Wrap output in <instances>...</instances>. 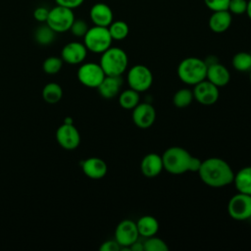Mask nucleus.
Masks as SVG:
<instances>
[{
	"instance_id": "obj_1",
	"label": "nucleus",
	"mask_w": 251,
	"mask_h": 251,
	"mask_svg": "<svg viewBox=\"0 0 251 251\" xmlns=\"http://www.w3.org/2000/svg\"><path fill=\"white\" fill-rule=\"evenodd\" d=\"M197 173L201 180L211 187L226 186L232 183L234 176L229 164L218 157H211L202 161Z\"/></svg>"
},
{
	"instance_id": "obj_2",
	"label": "nucleus",
	"mask_w": 251,
	"mask_h": 251,
	"mask_svg": "<svg viewBox=\"0 0 251 251\" xmlns=\"http://www.w3.org/2000/svg\"><path fill=\"white\" fill-rule=\"evenodd\" d=\"M164 170L172 175H182L187 172H198L201 160L192 156L185 148L172 146L162 155Z\"/></svg>"
},
{
	"instance_id": "obj_6",
	"label": "nucleus",
	"mask_w": 251,
	"mask_h": 251,
	"mask_svg": "<svg viewBox=\"0 0 251 251\" xmlns=\"http://www.w3.org/2000/svg\"><path fill=\"white\" fill-rule=\"evenodd\" d=\"M75 19L73 9L57 5L49 10L46 24L56 33H61L70 30Z\"/></svg>"
},
{
	"instance_id": "obj_17",
	"label": "nucleus",
	"mask_w": 251,
	"mask_h": 251,
	"mask_svg": "<svg viewBox=\"0 0 251 251\" xmlns=\"http://www.w3.org/2000/svg\"><path fill=\"white\" fill-rule=\"evenodd\" d=\"M83 174L92 179H99L106 176L108 167L104 160L98 157H90L81 163Z\"/></svg>"
},
{
	"instance_id": "obj_29",
	"label": "nucleus",
	"mask_w": 251,
	"mask_h": 251,
	"mask_svg": "<svg viewBox=\"0 0 251 251\" xmlns=\"http://www.w3.org/2000/svg\"><path fill=\"white\" fill-rule=\"evenodd\" d=\"M63 63L64 61L62 60L61 57H55V56L48 57L44 60L42 64L43 72L47 75H56L61 71L63 67Z\"/></svg>"
},
{
	"instance_id": "obj_11",
	"label": "nucleus",
	"mask_w": 251,
	"mask_h": 251,
	"mask_svg": "<svg viewBox=\"0 0 251 251\" xmlns=\"http://www.w3.org/2000/svg\"><path fill=\"white\" fill-rule=\"evenodd\" d=\"M193 96L199 104L205 106L214 105L220 96L219 87L210 82L208 79H204L195 85H193Z\"/></svg>"
},
{
	"instance_id": "obj_9",
	"label": "nucleus",
	"mask_w": 251,
	"mask_h": 251,
	"mask_svg": "<svg viewBox=\"0 0 251 251\" xmlns=\"http://www.w3.org/2000/svg\"><path fill=\"white\" fill-rule=\"evenodd\" d=\"M76 75L82 85L89 88H97L106 75L99 64L88 62L80 65Z\"/></svg>"
},
{
	"instance_id": "obj_37",
	"label": "nucleus",
	"mask_w": 251,
	"mask_h": 251,
	"mask_svg": "<svg viewBox=\"0 0 251 251\" xmlns=\"http://www.w3.org/2000/svg\"><path fill=\"white\" fill-rule=\"evenodd\" d=\"M128 250H131V251H144L143 242H139L138 240H136L135 242H133V243L128 247Z\"/></svg>"
},
{
	"instance_id": "obj_5",
	"label": "nucleus",
	"mask_w": 251,
	"mask_h": 251,
	"mask_svg": "<svg viewBox=\"0 0 251 251\" xmlns=\"http://www.w3.org/2000/svg\"><path fill=\"white\" fill-rule=\"evenodd\" d=\"M112 37L108 27L93 25L89 27L83 36V44L86 49L93 53L101 54L112 45Z\"/></svg>"
},
{
	"instance_id": "obj_21",
	"label": "nucleus",
	"mask_w": 251,
	"mask_h": 251,
	"mask_svg": "<svg viewBox=\"0 0 251 251\" xmlns=\"http://www.w3.org/2000/svg\"><path fill=\"white\" fill-rule=\"evenodd\" d=\"M136 226L139 236H142L144 238L156 235L159 230V223L157 219L150 215L142 216L141 218H139L136 222Z\"/></svg>"
},
{
	"instance_id": "obj_3",
	"label": "nucleus",
	"mask_w": 251,
	"mask_h": 251,
	"mask_svg": "<svg viewBox=\"0 0 251 251\" xmlns=\"http://www.w3.org/2000/svg\"><path fill=\"white\" fill-rule=\"evenodd\" d=\"M207 64L197 57H187L177 66V76L185 84L195 85L204 80L207 74Z\"/></svg>"
},
{
	"instance_id": "obj_4",
	"label": "nucleus",
	"mask_w": 251,
	"mask_h": 251,
	"mask_svg": "<svg viewBox=\"0 0 251 251\" xmlns=\"http://www.w3.org/2000/svg\"><path fill=\"white\" fill-rule=\"evenodd\" d=\"M99 65L106 75H122L127 69L128 58L125 50L111 46L101 53Z\"/></svg>"
},
{
	"instance_id": "obj_16",
	"label": "nucleus",
	"mask_w": 251,
	"mask_h": 251,
	"mask_svg": "<svg viewBox=\"0 0 251 251\" xmlns=\"http://www.w3.org/2000/svg\"><path fill=\"white\" fill-rule=\"evenodd\" d=\"M89 17L94 25L108 27L114 21V14L109 5L105 3H95L90 11Z\"/></svg>"
},
{
	"instance_id": "obj_31",
	"label": "nucleus",
	"mask_w": 251,
	"mask_h": 251,
	"mask_svg": "<svg viewBox=\"0 0 251 251\" xmlns=\"http://www.w3.org/2000/svg\"><path fill=\"white\" fill-rule=\"evenodd\" d=\"M89 26L87 23L82 19H75L70 30L73 33V35L76 37H83L85 33L87 32Z\"/></svg>"
},
{
	"instance_id": "obj_35",
	"label": "nucleus",
	"mask_w": 251,
	"mask_h": 251,
	"mask_svg": "<svg viewBox=\"0 0 251 251\" xmlns=\"http://www.w3.org/2000/svg\"><path fill=\"white\" fill-rule=\"evenodd\" d=\"M100 251H119L121 249L120 244L114 240H106L100 246Z\"/></svg>"
},
{
	"instance_id": "obj_25",
	"label": "nucleus",
	"mask_w": 251,
	"mask_h": 251,
	"mask_svg": "<svg viewBox=\"0 0 251 251\" xmlns=\"http://www.w3.org/2000/svg\"><path fill=\"white\" fill-rule=\"evenodd\" d=\"M55 38L56 32L46 23H43L34 31V39L39 45H50Z\"/></svg>"
},
{
	"instance_id": "obj_39",
	"label": "nucleus",
	"mask_w": 251,
	"mask_h": 251,
	"mask_svg": "<svg viewBox=\"0 0 251 251\" xmlns=\"http://www.w3.org/2000/svg\"><path fill=\"white\" fill-rule=\"evenodd\" d=\"M64 123L65 124H74L73 123V119L71 117H67L65 120H64Z\"/></svg>"
},
{
	"instance_id": "obj_34",
	"label": "nucleus",
	"mask_w": 251,
	"mask_h": 251,
	"mask_svg": "<svg viewBox=\"0 0 251 251\" xmlns=\"http://www.w3.org/2000/svg\"><path fill=\"white\" fill-rule=\"evenodd\" d=\"M49 10L50 9H48L44 6H39L33 11V18L35 19V21H37L39 23H42V24L46 23L48 15H49Z\"/></svg>"
},
{
	"instance_id": "obj_36",
	"label": "nucleus",
	"mask_w": 251,
	"mask_h": 251,
	"mask_svg": "<svg viewBox=\"0 0 251 251\" xmlns=\"http://www.w3.org/2000/svg\"><path fill=\"white\" fill-rule=\"evenodd\" d=\"M57 5L64 6L70 9H75L82 5L84 0H55Z\"/></svg>"
},
{
	"instance_id": "obj_22",
	"label": "nucleus",
	"mask_w": 251,
	"mask_h": 251,
	"mask_svg": "<svg viewBox=\"0 0 251 251\" xmlns=\"http://www.w3.org/2000/svg\"><path fill=\"white\" fill-rule=\"evenodd\" d=\"M232 182L237 192L251 195V166L244 167L235 173Z\"/></svg>"
},
{
	"instance_id": "obj_13",
	"label": "nucleus",
	"mask_w": 251,
	"mask_h": 251,
	"mask_svg": "<svg viewBox=\"0 0 251 251\" xmlns=\"http://www.w3.org/2000/svg\"><path fill=\"white\" fill-rule=\"evenodd\" d=\"M132 121L139 128H149L156 120V110L149 103H138L132 110Z\"/></svg>"
},
{
	"instance_id": "obj_27",
	"label": "nucleus",
	"mask_w": 251,
	"mask_h": 251,
	"mask_svg": "<svg viewBox=\"0 0 251 251\" xmlns=\"http://www.w3.org/2000/svg\"><path fill=\"white\" fill-rule=\"evenodd\" d=\"M109 32L113 40H123L129 33V26L124 21H113L108 26Z\"/></svg>"
},
{
	"instance_id": "obj_15",
	"label": "nucleus",
	"mask_w": 251,
	"mask_h": 251,
	"mask_svg": "<svg viewBox=\"0 0 251 251\" xmlns=\"http://www.w3.org/2000/svg\"><path fill=\"white\" fill-rule=\"evenodd\" d=\"M206 79L215 84L216 86L224 87L230 80V73L228 69L219 62H212L207 64Z\"/></svg>"
},
{
	"instance_id": "obj_28",
	"label": "nucleus",
	"mask_w": 251,
	"mask_h": 251,
	"mask_svg": "<svg viewBox=\"0 0 251 251\" xmlns=\"http://www.w3.org/2000/svg\"><path fill=\"white\" fill-rule=\"evenodd\" d=\"M194 100L193 92L189 88L178 89L173 97V103L177 108H185L189 106Z\"/></svg>"
},
{
	"instance_id": "obj_8",
	"label": "nucleus",
	"mask_w": 251,
	"mask_h": 251,
	"mask_svg": "<svg viewBox=\"0 0 251 251\" xmlns=\"http://www.w3.org/2000/svg\"><path fill=\"white\" fill-rule=\"evenodd\" d=\"M227 213L235 221L251 219V195L237 192L227 203Z\"/></svg>"
},
{
	"instance_id": "obj_33",
	"label": "nucleus",
	"mask_w": 251,
	"mask_h": 251,
	"mask_svg": "<svg viewBox=\"0 0 251 251\" xmlns=\"http://www.w3.org/2000/svg\"><path fill=\"white\" fill-rule=\"evenodd\" d=\"M230 0H204V3L208 9L213 12L227 10Z\"/></svg>"
},
{
	"instance_id": "obj_10",
	"label": "nucleus",
	"mask_w": 251,
	"mask_h": 251,
	"mask_svg": "<svg viewBox=\"0 0 251 251\" xmlns=\"http://www.w3.org/2000/svg\"><path fill=\"white\" fill-rule=\"evenodd\" d=\"M139 233L136 223L132 220H123L115 229V240L120 244L121 249H128V247L138 240Z\"/></svg>"
},
{
	"instance_id": "obj_7",
	"label": "nucleus",
	"mask_w": 251,
	"mask_h": 251,
	"mask_svg": "<svg viewBox=\"0 0 251 251\" xmlns=\"http://www.w3.org/2000/svg\"><path fill=\"white\" fill-rule=\"evenodd\" d=\"M126 80L130 88L140 93L151 87L153 83V74L150 69L144 65H134L128 70Z\"/></svg>"
},
{
	"instance_id": "obj_23",
	"label": "nucleus",
	"mask_w": 251,
	"mask_h": 251,
	"mask_svg": "<svg viewBox=\"0 0 251 251\" xmlns=\"http://www.w3.org/2000/svg\"><path fill=\"white\" fill-rule=\"evenodd\" d=\"M63 97V89L56 82H49L42 89V98L48 104H56Z\"/></svg>"
},
{
	"instance_id": "obj_30",
	"label": "nucleus",
	"mask_w": 251,
	"mask_h": 251,
	"mask_svg": "<svg viewBox=\"0 0 251 251\" xmlns=\"http://www.w3.org/2000/svg\"><path fill=\"white\" fill-rule=\"evenodd\" d=\"M144 245V251H168L169 246L167 243L159 238L154 236L145 238V241L143 242Z\"/></svg>"
},
{
	"instance_id": "obj_40",
	"label": "nucleus",
	"mask_w": 251,
	"mask_h": 251,
	"mask_svg": "<svg viewBox=\"0 0 251 251\" xmlns=\"http://www.w3.org/2000/svg\"><path fill=\"white\" fill-rule=\"evenodd\" d=\"M249 79H250V83H251V71L249 72Z\"/></svg>"
},
{
	"instance_id": "obj_38",
	"label": "nucleus",
	"mask_w": 251,
	"mask_h": 251,
	"mask_svg": "<svg viewBox=\"0 0 251 251\" xmlns=\"http://www.w3.org/2000/svg\"><path fill=\"white\" fill-rule=\"evenodd\" d=\"M246 14L248 18L251 20V0L247 1V9H246Z\"/></svg>"
},
{
	"instance_id": "obj_20",
	"label": "nucleus",
	"mask_w": 251,
	"mask_h": 251,
	"mask_svg": "<svg viewBox=\"0 0 251 251\" xmlns=\"http://www.w3.org/2000/svg\"><path fill=\"white\" fill-rule=\"evenodd\" d=\"M232 22V14L228 10L213 12L209 19V27L216 33L227 30Z\"/></svg>"
},
{
	"instance_id": "obj_14",
	"label": "nucleus",
	"mask_w": 251,
	"mask_h": 251,
	"mask_svg": "<svg viewBox=\"0 0 251 251\" xmlns=\"http://www.w3.org/2000/svg\"><path fill=\"white\" fill-rule=\"evenodd\" d=\"M87 51L88 50L85 45L81 42H69L63 47L61 51V58L69 65H79L85 60Z\"/></svg>"
},
{
	"instance_id": "obj_18",
	"label": "nucleus",
	"mask_w": 251,
	"mask_h": 251,
	"mask_svg": "<svg viewBox=\"0 0 251 251\" xmlns=\"http://www.w3.org/2000/svg\"><path fill=\"white\" fill-rule=\"evenodd\" d=\"M140 170L143 176L147 177H155L164 170L162 156L157 153L146 154L140 163Z\"/></svg>"
},
{
	"instance_id": "obj_26",
	"label": "nucleus",
	"mask_w": 251,
	"mask_h": 251,
	"mask_svg": "<svg viewBox=\"0 0 251 251\" xmlns=\"http://www.w3.org/2000/svg\"><path fill=\"white\" fill-rule=\"evenodd\" d=\"M231 63L237 72L249 73L251 71V52L241 51L234 54Z\"/></svg>"
},
{
	"instance_id": "obj_32",
	"label": "nucleus",
	"mask_w": 251,
	"mask_h": 251,
	"mask_svg": "<svg viewBox=\"0 0 251 251\" xmlns=\"http://www.w3.org/2000/svg\"><path fill=\"white\" fill-rule=\"evenodd\" d=\"M247 0H230L227 10L233 15H242L246 13Z\"/></svg>"
},
{
	"instance_id": "obj_12",
	"label": "nucleus",
	"mask_w": 251,
	"mask_h": 251,
	"mask_svg": "<svg viewBox=\"0 0 251 251\" xmlns=\"http://www.w3.org/2000/svg\"><path fill=\"white\" fill-rule=\"evenodd\" d=\"M56 139L62 148L75 150L80 143V134L74 124L63 123L56 130Z\"/></svg>"
},
{
	"instance_id": "obj_19",
	"label": "nucleus",
	"mask_w": 251,
	"mask_h": 251,
	"mask_svg": "<svg viewBox=\"0 0 251 251\" xmlns=\"http://www.w3.org/2000/svg\"><path fill=\"white\" fill-rule=\"evenodd\" d=\"M123 85L122 75H105L97 90L105 99H112L118 96Z\"/></svg>"
},
{
	"instance_id": "obj_24",
	"label": "nucleus",
	"mask_w": 251,
	"mask_h": 251,
	"mask_svg": "<svg viewBox=\"0 0 251 251\" xmlns=\"http://www.w3.org/2000/svg\"><path fill=\"white\" fill-rule=\"evenodd\" d=\"M140 102V95L139 92L128 88L126 89L119 94V104L122 108L126 110H132L138 103Z\"/></svg>"
}]
</instances>
